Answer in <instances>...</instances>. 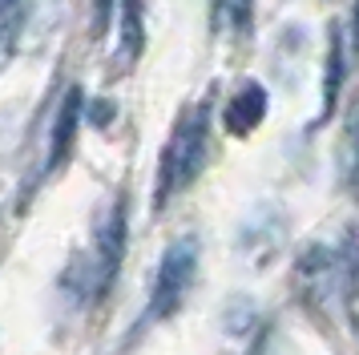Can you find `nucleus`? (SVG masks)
I'll list each match as a JSON object with an SVG mask.
<instances>
[{
  "mask_svg": "<svg viewBox=\"0 0 359 355\" xmlns=\"http://www.w3.org/2000/svg\"><path fill=\"white\" fill-rule=\"evenodd\" d=\"M142 13H146V0H121V32H117V69L121 73L133 69V61L142 57V45H146Z\"/></svg>",
  "mask_w": 359,
  "mask_h": 355,
  "instance_id": "obj_5",
  "label": "nucleus"
},
{
  "mask_svg": "<svg viewBox=\"0 0 359 355\" xmlns=\"http://www.w3.org/2000/svg\"><path fill=\"white\" fill-rule=\"evenodd\" d=\"M351 41H355V53H359V0H355V13H351Z\"/></svg>",
  "mask_w": 359,
  "mask_h": 355,
  "instance_id": "obj_10",
  "label": "nucleus"
},
{
  "mask_svg": "<svg viewBox=\"0 0 359 355\" xmlns=\"http://www.w3.org/2000/svg\"><path fill=\"white\" fill-rule=\"evenodd\" d=\"M198 271V239H178L165 246L158 279H154V299H149V319H170L182 303Z\"/></svg>",
  "mask_w": 359,
  "mask_h": 355,
  "instance_id": "obj_3",
  "label": "nucleus"
},
{
  "mask_svg": "<svg viewBox=\"0 0 359 355\" xmlns=\"http://www.w3.org/2000/svg\"><path fill=\"white\" fill-rule=\"evenodd\" d=\"M266 117V89H262L259 81H246L238 93L230 97L226 113H222V121L234 138H246V133H255L259 121Z\"/></svg>",
  "mask_w": 359,
  "mask_h": 355,
  "instance_id": "obj_4",
  "label": "nucleus"
},
{
  "mask_svg": "<svg viewBox=\"0 0 359 355\" xmlns=\"http://www.w3.org/2000/svg\"><path fill=\"white\" fill-rule=\"evenodd\" d=\"M339 85H343V32L331 29V41H327V73H323V117L335 105Z\"/></svg>",
  "mask_w": 359,
  "mask_h": 355,
  "instance_id": "obj_8",
  "label": "nucleus"
},
{
  "mask_svg": "<svg viewBox=\"0 0 359 355\" xmlns=\"http://www.w3.org/2000/svg\"><path fill=\"white\" fill-rule=\"evenodd\" d=\"M77 121H81V89H69L61 109H57V121H53V149H49V166L61 170L73 149V138H77Z\"/></svg>",
  "mask_w": 359,
  "mask_h": 355,
  "instance_id": "obj_6",
  "label": "nucleus"
},
{
  "mask_svg": "<svg viewBox=\"0 0 359 355\" xmlns=\"http://www.w3.org/2000/svg\"><path fill=\"white\" fill-rule=\"evenodd\" d=\"M210 154V97H202L194 105L178 113V121L170 129L158 158V182H154V206H165L170 198H178L202 170Z\"/></svg>",
  "mask_w": 359,
  "mask_h": 355,
  "instance_id": "obj_1",
  "label": "nucleus"
},
{
  "mask_svg": "<svg viewBox=\"0 0 359 355\" xmlns=\"http://www.w3.org/2000/svg\"><path fill=\"white\" fill-rule=\"evenodd\" d=\"M29 8H33V0H0V73L17 57L25 25H29Z\"/></svg>",
  "mask_w": 359,
  "mask_h": 355,
  "instance_id": "obj_7",
  "label": "nucleus"
},
{
  "mask_svg": "<svg viewBox=\"0 0 359 355\" xmlns=\"http://www.w3.org/2000/svg\"><path fill=\"white\" fill-rule=\"evenodd\" d=\"M218 16L234 36L250 32V16H255V0H218Z\"/></svg>",
  "mask_w": 359,
  "mask_h": 355,
  "instance_id": "obj_9",
  "label": "nucleus"
},
{
  "mask_svg": "<svg viewBox=\"0 0 359 355\" xmlns=\"http://www.w3.org/2000/svg\"><path fill=\"white\" fill-rule=\"evenodd\" d=\"M121 255H126V198H114L97 218L93 250L89 258H81V290H89L93 299H105L117 283Z\"/></svg>",
  "mask_w": 359,
  "mask_h": 355,
  "instance_id": "obj_2",
  "label": "nucleus"
}]
</instances>
